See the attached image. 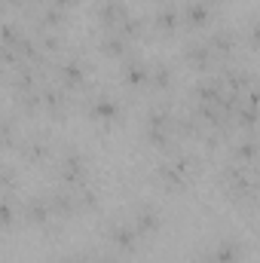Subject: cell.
I'll use <instances>...</instances> for the list:
<instances>
[{
  "label": "cell",
  "mask_w": 260,
  "mask_h": 263,
  "mask_svg": "<svg viewBox=\"0 0 260 263\" xmlns=\"http://www.w3.org/2000/svg\"><path fill=\"white\" fill-rule=\"evenodd\" d=\"M89 114L98 117V120H114V117L120 114V104H117L114 98H107V95H98V98L89 104Z\"/></svg>",
  "instance_id": "9c48e42d"
},
{
  "label": "cell",
  "mask_w": 260,
  "mask_h": 263,
  "mask_svg": "<svg viewBox=\"0 0 260 263\" xmlns=\"http://www.w3.org/2000/svg\"><path fill=\"white\" fill-rule=\"evenodd\" d=\"M0 187H6V190L15 187V175H12L9 168H0Z\"/></svg>",
  "instance_id": "7402d4cb"
},
{
  "label": "cell",
  "mask_w": 260,
  "mask_h": 263,
  "mask_svg": "<svg viewBox=\"0 0 260 263\" xmlns=\"http://www.w3.org/2000/svg\"><path fill=\"white\" fill-rule=\"evenodd\" d=\"M62 22H65V9H59V6H46V9H40V25H43L46 31L59 28Z\"/></svg>",
  "instance_id": "d6986e66"
},
{
  "label": "cell",
  "mask_w": 260,
  "mask_h": 263,
  "mask_svg": "<svg viewBox=\"0 0 260 263\" xmlns=\"http://www.w3.org/2000/svg\"><path fill=\"white\" fill-rule=\"evenodd\" d=\"M205 3H208V6H214V3H227V0H205Z\"/></svg>",
  "instance_id": "d4e9b609"
},
{
  "label": "cell",
  "mask_w": 260,
  "mask_h": 263,
  "mask_svg": "<svg viewBox=\"0 0 260 263\" xmlns=\"http://www.w3.org/2000/svg\"><path fill=\"white\" fill-rule=\"evenodd\" d=\"M25 211H28V220L31 223H46L49 217H52V208H49V199H31L28 205H25Z\"/></svg>",
  "instance_id": "7c38bea8"
},
{
  "label": "cell",
  "mask_w": 260,
  "mask_h": 263,
  "mask_svg": "<svg viewBox=\"0 0 260 263\" xmlns=\"http://www.w3.org/2000/svg\"><path fill=\"white\" fill-rule=\"evenodd\" d=\"M123 73H126V80H129L132 86H141V83H147V80H150V65H147V62H141V59H129Z\"/></svg>",
  "instance_id": "4fadbf2b"
},
{
  "label": "cell",
  "mask_w": 260,
  "mask_h": 263,
  "mask_svg": "<svg viewBox=\"0 0 260 263\" xmlns=\"http://www.w3.org/2000/svg\"><path fill=\"white\" fill-rule=\"evenodd\" d=\"M205 43H208L211 55H217V59H230L233 49H236V34H233V31H214Z\"/></svg>",
  "instance_id": "5b68a950"
},
{
  "label": "cell",
  "mask_w": 260,
  "mask_h": 263,
  "mask_svg": "<svg viewBox=\"0 0 260 263\" xmlns=\"http://www.w3.org/2000/svg\"><path fill=\"white\" fill-rule=\"evenodd\" d=\"M184 55H187V62H190L193 67H205L208 62H211V59H214L205 40H193V43H190V46L184 49Z\"/></svg>",
  "instance_id": "30bf717a"
},
{
  "label": "cell",
  "mask_w": 260,
  "mask_h": 263,
  "mask_svg": "<svg viewBox=\"0 0 260 263\" xmlns=\"http://www.w3.org/2000/svg\"><path fill=\"white\" fill-rule=\"evenodd\" d=\"M22 153H25L28 159H43V156L49 153V141H46V138H37V135H34V138H28V141L22 144Z\"/></svg>",
  "instance_id": "ac0fdd59"
},
{
  "label": "cell",
  "mask_w": 260,
  "mask_h": 263,
  "mask_svg": "<svg viewBox=\"0 0 260 263\" xmlns=\"http://www.w3.org/2000/svg\"><path fill=\"white\" fill-rule=\"evenodd\" d=\"M187 175H190V159H187V156H175V159H169V162L159 165V178H162V184H169V187L187 184Z\"/></svg>",
  "instance_id": "6da1fadb"
},
{
  "label": "cell",
  "mask_w": 260,
  "mask_h": 263,
  "mask_svg": "<svg viewBox=\"0 0 260 263\" xmlns=\"http://www.w3.org/2000/svg\"><path fill=\"white\" fill-rule=\"evenodd\" d=\"M49 208H52V214H70L73 211V193L70 190H55L49 196Z\"/></svg>",
  "instance_id": "e0dca14e"
},
{
  "label": "cell",
  "mask_w": 260,
  "mask_h": 263,
  "mask_svg": "<svg viewBox=\"0 0 260 263\" xmlns=\"http://www.w3.org/2000/svg\"><path fill=\"white\" fill-rule=\"evenodd\" d=\"M107 239H110L120 251H132V248L138 245V233H135V227H132V223H110Z\"/></svg>",
  "instance_id": "277c9868"
},
{
  "label": "cell",
  "mask_w": 260,
  "mask_h": 263,
  "mask_svg": "<svg viewBox=\"0 0 260 263\" xmlns=\"http://www.w3.org/2000/svg\"><path fill=\"white\" fill-rule=\"evenodd\" d=\"M132 227H135L138 236H141V233H153V230H159V214H156V208H150V205H138Z\"/></svg>",
  "instance_id": "52a82bcc"
},
{
  "label": "cell",
  "mask_w": 260,
  "mask_h": 263,
  "mask_svg": "<svg viewBox=\"0 0 260 263\" xmlns=\"http://www.w3.org/2000/svg\"><path fill=\"white\" fill-rule=\"evenodd\" d=\"M178 22H181V12H178L172 3H159V9H156V25H159L165 34H172V31L178 28Z\"/></svg>",
  "instance_id": "8fae6325"
},
{
  "label": "cell",
  "mask_w": 260,
  "mask_h": 263,
  "mask_svg": "<svg viewBox=\"0 0 260 263\" xmlns=\"http://www.w3.org/2000/svg\"><path fill=\"white\" fill-rule=\"evenodd\" d=\"M59 73H62L65 86H80V83H83V65H80L77 59H65L62 67H59Z\"/></svg>",
  "instance_id": "2e32d148"
},
{
  "label": "cell",
  "mask_w": 260,
  "mask_h": 263,
  "mask_svg": "<svg viewBox=\"0 0 260 263\" xmlns=\"http://www.w3.org/2000/svg\"><path fill=\"white\" fill-rule=\"evenodd\" d=\"M233 159L236 162H251L254 159V138H245L242 144L233 147Z\"/></svg>",
  "instance_id": "44dd1931"
},
{
  "label": "cell",
  "mask_w": 260,
  "mask_h": 263,
  "mask_svg": "<svg viewBox=\"0 0 260 263\" xmlns=\"http://www.w3.org/2000/svg\"><path fill=\"white\" fill-rule=\"evenodd\" d=\"M37 92H40V107H49V110L65 107V89H59V86H43V89H37Z\"/></svg>",
  "instance_id": "9a60e30c"
},
{
  "label": "cell",
  "mask_w": 260,
  "mask_h": 263,
  "mask_svg": "<svg viewBox=\"0 0 260 263\" xmlns=\"http://www.w3.org/2000/svg\"><path fill=\"white\" fill-rule=\"evenodd\" d=\"M147 83H156V86H169L172 83V67L162 65V62H156V65L150 67V80Z\"/></svg>",
  "instance_id": "ffe728a7"
},
{
  "label": "cell",
  "mask_w": 260,
  "mask_h": 263,
  "mask_svg": "<svg viewBox=\"0 0 260 263\" xmlns=\"http://www.w3.org/2000/svg\"><path fill=\"white\" fill-rule=\"evenodd\" d=\"M126 15H129V12H126L123 0H104V3H101V22L107 25V31H114Z\"/></svg>",
  "instance_id": "ba28073f"
},
{
  "label": "cell",
  "mask_w": 260,
  "mask_h": 263,
  "mask_svg": "<svg viewBox=\"0 0 260 263\" xmlns=\"http://www.w3.org/2000/svg\"><path fill=\"white\" fill-rule=\"evenodd\" d=\"M101 49H104L107 55H126V52H129V40H126L120 31H107L104 40H101Z\"/></svg>",
  "instance_id": "5bb4252c"
},
{
  "label": "cell",
  "mask_w": 260,
  "mask_h": 263,
  "mask_svg": "<svg viewBox=\"0 0 260 263\" xmlns=\"http://www.w3.org/2000/svg\"><path fill=\"white\" fill-rule=\"evenodd\" d=\"M62 178L67 187H80L86 184V162L80 159V153H67L62 159Z\"/></svg>",
  "instance_id": "7a4b0ae2"
},
{
  "label": "cell",
  "mask_w": 260,
  "mask_h": 263,
  "mask_svg": "<svg viewBox=\"0 0 260 263\" xmlns=\"http://www.w3.org/2000/svg\"><path fill=\"white\" fill-rule=\"evenodd\" d=\"M73 0H52V6H59V9H65V6H70Z\"/></svg>",
  "instance_id": "cb8c5ba5"
},
{
  "label": "cell",
  "mask_w": 260,
  "mask_h": 263,
  "mask_svg": "<svg viewBox=\"0 0 260 263\" xmlns=\"http://www.w3.org/2000/svg\"><path fill=\"white\" fill-rule=\"evenodd\" d=\"M181 12V18L187 22V25H193V28H202L208 18H211V6L205 3V0H190L184 9H178Z\"/></svg>",
  "instance_id": "8992f818"
},
{
  "label": "cell",
  "mask_w": 260,
  "mask_h": 263,
  "mask_svg": "<svg viewBox=\"0 0 260 263\" xmlns=\"http://www.w3.org/2000/svg\"><path fill=\"white\" fill-rule=\"evenodd\" d=\"M62 263H89V260H86L83 254H65V257H62Z\"/></svg>",
  "instance_id": "603a6c76"
},
{
  "label": "cell",
  "mask_w": 260,
  "mask_h": 263,
  "mask_svg": "<svg viewBox=\"0 0 260 263\" xmlns=\"http://www.w3.org/2000/svg\"><path fill=\"white\" fill-rule=\"evenodd\" d=\"M242 257V245L239 242H233V239H220L211 251H208V263H239Z\"/></svg>",
  "instance_id": "3957f363"
}]
</instances>
